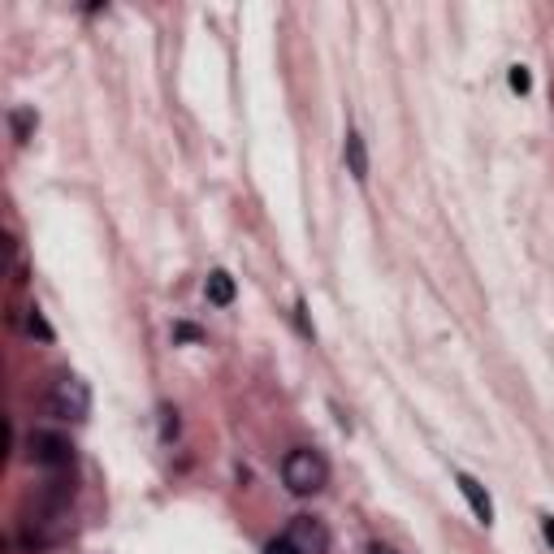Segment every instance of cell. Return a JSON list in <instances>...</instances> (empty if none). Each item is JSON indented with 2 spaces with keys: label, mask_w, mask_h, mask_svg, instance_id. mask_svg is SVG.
<instances>
[{
  "label": "cell",
  "mask_w": 554,
  "mask_h": 554,
  "mask_svg": "<svg viewBox=\"0 0 554 554\" xmlns=\"http://www.w3.org/2000/svg\"><path fill=\"white\" fill-rule=\"evenodd\" d=\"M368 554H399V550H394V546H381V542H373V546H368Z\"/></svg>",
  "instance_id": "14"
},
{
  "label": "cell",
  "mask_w": 554,
  "mask_h": 554,
  "mask_svg": "<svg viewBox=\"0 0 554 554\" xmlns=\"http://www.w3.org/2000/svg\"><path fill=\"white\" fill-rule=\"evenodd\" d=\"M286 537L295 542L299 554H325L329 550V529L316 516H295L286 524Z\"/></svg>",
  "instance_id": "4"
},
{
  "label": "cell",
  "mask_w": 554,
  "mask_h": 554,
  "mask_svg": "<svg viewBox=\"0 0 554 554\" xmlns=\"http://www.w3.org/2000/svg\"><path fill=\"white\" fill-rule=\"evenodd\" d=\"M204 295H208V303H217V308H230L234 303V277L226 269H213L208 282H204Z\"/></svg>",
  "instance_id": "6"
},
{
  "label": "cell",
  "mask_w": 554,
  "mask_h": 554,
  "mask_svg": "<svg viewBox=\"0 0 554 554\" xmlns=\"http://www.w3.org/2000/svg\"><path fill=\"white\" fill-rule=\"evenodd\" d=\"M9 126H13V139L26 143V139H31V126H35V113L31 109H13L9 113Z\"/></svg>",
  "instance_id": "9"
},
{
  "label": "cell",
  "mask_w": 554,
  "mask_h": 554,
  "mask_svg": "<svg viewBox=\"0 0 554 554\" xmlns=\"http://www.w3.org/2000/svg\"><path fill=\"white\" fill-rule=\"evenodd\" d=\"M22 329H26V334H31V338H39V342H52V338H57V334H52V325L44 321V312H39V308H26V316H22Z\"/></svg>",
  "instance_id": "8"
},
{
  "label": "cell",
  "mask_w": 554,
  "mask_h": 554,
  "mask_svg": "<svg viewBox=\"0 0 554 554\" xmlns=\"http://www.w3.org/2000/svg\"><path fill=\"white\" fill-rule=\"evenodd\" d=\"M511 87H516V91H529V87H533V74L524 70V65H516V70H511Z\"/></svg>",
  "instance_id": "11"
},
{
  "label": "cell",
  "mask_w": 554,
  "mask_h": 554,
  "mask_svg": "<svg viewBox=\"0 0 554 554\" xmlns=\"http://www.w3.org/2000/svg\"><path fill=\"white\" fill-rule=\"evenodd\" d=\"M265 554H299V550H295V542H290V537L282 533V537H273V542L265 546Z\"/></svg>",
  "instance_id": "10"
},
{
  "label": "cell",
  "mask_w": 554,
  "mask_h": 554,
  "mask_svg": "<svg viewBox=\"0 0 554 554\" xmlns=\"http://www.w3.org/2000/svg\"><path fill=\"white\" fill-rule=\"evenodd\" d=\"M282 481L290 494L308 498V494H321L329 485V464L321 451H312V446H295V451H286L282 459Z\"/></svg>",
  "instance_id": "1"
},
{
  "label": "cell",
  "mask_w": 554,
  "mask_h": 554,
  "mask_svg": "<svg viewBox=\"0 0 554 554\" xmlns=\"http://www.w3.org/2000/svg\"><path fill=\"white\" fill-rule=\"evenodd\" d=\"M48 412L61 416V420H87V412H91L87 381L74 377V373L57 377V381H52V390H48Z\"/></svg>",
  "instance_id": "3"
},
{
  "label": "cell",
  "mask_w": 554,
  "mask_h": 554,
  "mask_svg": "<svg viewBox=\"0 0 554 554\" xmlns=\"http://www.w3.org/2000/svg\"><path fill=\"white\" fill-rule=\"evenodd\" d=\"M26 459L35 468H48V472H61L74 464V442L65 438L61 429H31L26 438Z\"/></svg>",
  "instance_id": "2"
},
{
  "label": "cell",
  "mask_w": 554,
  "mask_h": 554,
  "mask_svg": "<svg viewBox=\"0 0 554 554\" xmlns=\"http://www.w3.org/2000/svg\"><path fill=\"white\" fill-rule=\"evenodd\" d=\"M455 485H459V494L468 498L472 516H477L485 529H490V524H494V503H490V494H485V485L472 477V472H455Z\"/></svg>",
  "instance_id": "5"
},
{
  "label": "cell",
  "mask_w": 554,
  "mask_h": 554,
  "mask_svg": "<svg viewBox=\"0 0 554 554\" xmlns=\"http://www.w3.org/2000/svg\"><path fill=\"white\" fill-rule=\"evenodd\" d=\"M542 533H546V542L554 546V516H542Z\"/></svg>",
  "instance_id": "13"
},
{
  "label": "cell",
  "mask_w": 554,
  "mask_h": 554,
  "mask_svg": "<svg viewBox=\"0 0 554 554\" xmlns=\"http://www.w3.org/2000/svg\"><path fill=\"white\" fill-rule=\"evenodd\" d=\"M342 156H347V169H351V178L355 182H364L368 178V152H364V139L355 135H347V143H342Z\"/></svg>",
  "instance_id": "7"
},
{
  "label": "cell",
  "mask_w": 554,
  "mask_h": 554,
  "mask_svg": "<svg viewBox=\"0 0 554 554\" xmlns=\"http://www.w3.org/2000/svg\"><path fill=\"white\" fill-rule=\"evenodd\" d=\"M161 416H165V429H161V433H165V442H174V438H178V412H169V407H165Z\"/></svg>",
  "instance_id": "12"
}]
</instances>
